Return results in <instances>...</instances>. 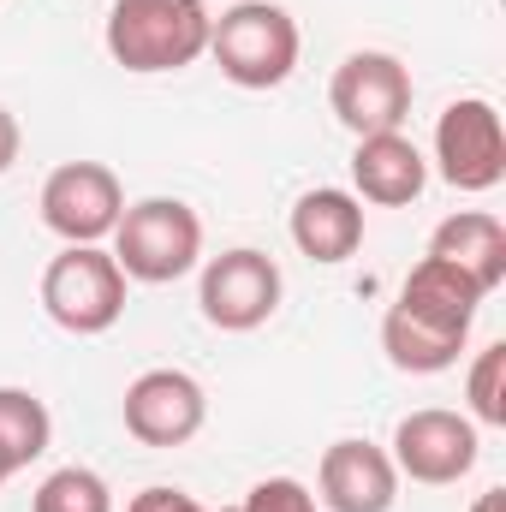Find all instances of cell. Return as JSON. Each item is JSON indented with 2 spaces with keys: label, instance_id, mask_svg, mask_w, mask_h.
Instances as JSON below:
<instances>
[{
  "label": "cell",
  "instance_id": "cell-1",
  "mask_svg": "<svg viewBox=\"0 0 506 512\" xmlns=\"http://www.w3.org/2000/svg\"><path fill=\"white\" fill-rule=\"evenodd\" d=\"M209 6L203 0H114L102 42L114 54V66H126L137 78L149 72H185L209 54Z\"/></svg>",
  "mask_w": 506,
  "mask_h": 512
},
{
  "label": "cell",
  "instance_id": "cell-2",
  "mask_svg": "<svg viewBox=\"0 0 506 512\" xmlns=\"http://www.w3.org/2000/svg\"><path fill=\"white\" fill-rule=\"evenodd\" d=\"M298 48V18L274 0H239L209 24V54L239 90H280L298 66Z\"/></svg>",
  "mask_w": 506,
  "mask_h": 512
},
{
  "label": "cell",
  "instance_id": "cell-3",
  "mask_svg": "<svg viewBox=\"0 0 506 512\" xmlns=\"http://www.w3.org/2000/svg\"><path fill=\"white\" fill-rule=\"evenodd\" d=\"M114 262L126 280L173 286L203 262V221L179 197H143L131 203L114 227Z\"/></svg>",
  "mask_w": 506,
  "mask_h": 512
},
{
  "label": "cell",
  "instance_id": "cell-4",
  "mask_svg": "<svg viewBox=\"0 0 506 512\" xmlns=\"http://www.w3.org/2000/svg\"><path fill=\"white\" fill-rule=\"evenodd\" d=\"M126 274L114 251L102 245H66L42 268V310L54 328L90 340V334H108L120 316H126Z\"/></svg>",
  "mask_w": 506,
  "mask_h": 512
},
{
  "label": "cell",
  "instance_id": "cell-5",
  "mask_svg": "<svg viewBox=\"0 0 506 512\" xmlns=\"http://www.w3.org/2000/svg\"><path fill=\"white\" fill-rule=\"evenodd\" d=\"M435 173L465 197L495 191L506 179V126L489 96H459V102L441 108V120H435Z\"/></svg>",
  "mask_w": 506,
  "mask_h": 512
},
{
  "label": "cell",
  "instance_id": "cell-6",
  "mask_svg": "<svg viewBox=\"0 0 506 512\" xmlns=\"http://www.w3.org/2000/svg\"><path fill=\"white\" fill-rule=\"evenodd\" d=\"M42 227L66 245H102L114 239L120 215H126V191H120V173L102 167V161H60L48 179H42Z\"/></svg>",
  "mask_w": 506,
  "mask_h": 512
},
{
  "label": "cell",
  "instance_id": "cell-7",
  "mask_svg": "<svg viewBox=\"0 0 506 512\" xmlns=\"http://www.w3.org/2000/svg\"><path fill=\"white\" fill-rule=\"evenodd\" d=\"M280 262L268 251H221L203 262V280H197V304H203V322L221 328V334H251L262 328L274 310H280Z\"/></svg>",
  "mask_w": 506,
  "mask_h": 512
},
{
  "label": "cell",
  "instance_id": "cell-8",
  "mask_svg": "<svg viewBox=\"0 0 506 512\" xmlns=\"http://www.w3.org/2000/svg\"><path fill=\"white\" fill-rule=\"evenodd\" d=\"M328 108L352 137H376V131H399L411 114V72L399 54L381 48H358L334 66L328 84Z\"/></svg>",
  "mask_w": 506,
  "mask_h": 512
},
{
  "label": "cell",
  "instance_id": "cell-9",
  "mask_svg": "<svg viewBox=\"0 0 506 512\" xmlns=\"http://www.w3.org/2000/svg\"><path fill=\"white\" fill-rule=\"evenodd\" d=\"M393 471L423 483V489H447L459 477L477 471L483 459V441H477V423L459 417V411H441V405H423L411 417H399L393 429Z\"/></svg>",
  "mask_w": 506,
  "mask_h": 512
},
{
  "label": "cell",
  "instance_id": "cell-10",
  "mask_svg": "<svg viewBox=\"0 0 506 512\" xmlns=\"http://www.w3.org/2000/svg\"><path fill=\"white\" fill-rule=\"evenodd\" d=\"M126 435L143 447H185L209 417V393L185 370H143L126 387Z\"/></svg>",
  "mask_w": 506,
  "mask_h": 512
},
{
  "label": "cell",
  "instance_id": "cell-11",
  "mask_svg": "<svg viewBox=\"0 0 506 512\" xmlns=\"http://www.w3.org/2000/svg\"><path fill=\"white\" fill-rule=\"evenodd\" d=\"M316 489H322V507L328 512H393L399 501V471L387 459V447L376 441H334L316 465Z\"/></svg>",
  "mask_w": 506,
  "mask_h": 512
},
{
  "label": "cell",
  "instance_id": "cell-12",
  "mask_svg": "<svg viewBox=\"0 0 506 512\" xmlns=\"http://www.w3.org/2000/svg\"><path fill=\"white\" fill-rule=\"evenodd\" d=\"M423 185H429V161H423V149L405 131L358 137V149H352V197L358 203L405 209V203L423 197Z\"/></svg>",
  "mask_w": 506,
  "mask_h": 512
},
{
  "label": "cell",
  "instance_id": "cell-13",
  "mask_svg": "<svg viewBox=\"0 0 506 512\" xmlns=\"http://www.w3.org/2000/svg\"><path fill=\"white\" fill-rule=\"evenodd\" d=\"M286 233H292V245L310 262L334 268V262L358 256V245H364V203L352 191H340V185H316V191H304L292 203Z\"/></svg>",
  "mask_w": 506,
  "mask_h": 512
},
{
  "label": "cell",
  "instance_id": "cell-14",
  "mask_svg": "<svg viewBox=\"0 0 506 512\" xmlns=\"http://www.w3.org/2000/svg\"><path fill=\"white\" fill-rule=\"evenodd\" d=\"M483 298H489V292H483L465 268H453V262H441V256H423V262L405 274V286H399V310L417 316V322H429V328H447V334H471Z\"/></svg>",
  "mask_w": 506,
  "mask_h": 512
},
{
  "label": "cell",
  "instance_id": "cell-15",
  "mask_svg": "<svg viewBox=\"0 0 506 512\" xmlns=\"http://www.w3.org/2000/svg\"><path fill=\"white\" fill-rule=\"evenodd\" d=\"M429 256L465 268L483 292H495V286L506 280V227H501V215H489V209H459V215H447V221L429 233Z\"/></svg>",
  "mask_w": 506,
  "mask_h": 512
},
{
  "label": "cell",
  "instance_id": "cell-16",
  "mask_svg": "<svg viewBox=\"0 0 506 512\" xmlns=\"http://www.w3.org/2000/svg\"><path fill=\"white\" fill-rule=\"evenodd\" d=\"M465 340H471V334L429 328V322L405 316L399 304H387V316H381V352H387V364L405 370V376H441V370H453L459 352H465Z\"/></svg>",
  "mask_w": 506,
  "mask_h": 512
},
{
  "label": "cell",
  "instance_id": "cell-17",
  "mask_svg": "<svg viewBox=\"0 0 506 512\" xmlns=\"http://www.w3.org/2000/svg\"><path fill=\"white\" fill-rule=\"evenodd\" d=\"M54 441V417L30 387H0V477L30 471Z\"/></svg>",
  "mask_w": 506,
  "mask_h": 512
},
{
  "label": "cell",
  "instance_id": "cell-18",
  "mask_svg": "<svg viewBox=\"0 0 506 512\" xmlns=\"http://www.w3.org/2000/svg\"><path fill=\"white\" fill-rule=\"evenodd\" d=\"M30 512H114V489L90 465H60V471L42 477Z\"/></svg>",
  "mask_w": 506,
  "mask_h": 512
},
{
  "label": "cell",
  "instance_id": "cell-19",
  "mask_svg": "<svg viewBox=\"0 0 506 512\" xmlns=\"http://www.w3.org/2000/svg\"><path fill=\"white\" fill-rule=\"evenodd\" d=\"M465 399H471V423H489L506 429V346H483L471 358V376H465Z\"/></svg>",
  "mask_w": 506,
  "mask_h": 512
},
{
  "label": "cell",
  "instance_id": "cell-20",
  "mask_svg": "<svg viewBox=\"0 0 506 512\" xmlns=\"http://www.w3.org/2000/svg\"><path fill=\"white\" fill-rule=\"evenodd\" d=\"M239 512H316V495L298 477H262L251 495L239 501Z\"/></svg>",
  "mask_w": 506,
  "mask_h": 512
},
{
  "label": "cell",
  "instance_id": "cell-21",
  "mask_svg": "<svg viewBox=\"0 0 506 512\" xmlns=\"http://www.w3.org/2000/svg\"><path fill=\"white\" fill-rule=\"evenodd\" d=\"M126 512H203L185 489H167V483H155V489H143V495H131Z\"/></svg>",
  "mask_w": 506,
  "mask_h": 512
},
{
  "label": "cell",
  "instance_id": "cell-22",
  "mask_svg": "<svg viewBox=\"0 0 506 512\" xmlns=\"http://www.w3.org/2000/svg\"><path fill=\"white\" fill-rule=\"evenodd\" d=\"M18 149H24V131H18V120H12L6 108H0V173L18 161Z\"/></svg>",
  "mask_w": 506,
  "mask_h": 512
},
{
  "label": "cell",
  "instance_id": "cell-23",
  "mask_svg": "<svg viewBox=\"0 0 506 512\" xmlns=\"http://www.w3.org/2000/svg\"><path fill=\"white\" fill-rule=\"evenodd\" d=\"M471 512H506V489H483V495H477V507Z\"/></svg>",
  "mask_w": 506,
  "mask_h": 512
},
{
  "label": "cell",
  "instance_id": "cell-24",
  "mask_svg": "<svg viewBox=\"0 0 506 512\" xmlns=\"http://www.w3.org/2000/svg\"><path fill=\"white\" fill-rule=\"evenodd\" d=\"M0 489H6V477H0Z\"/></svg>",
  "mask_w": 506,
  "mask_h": 512
}]
</instances>
